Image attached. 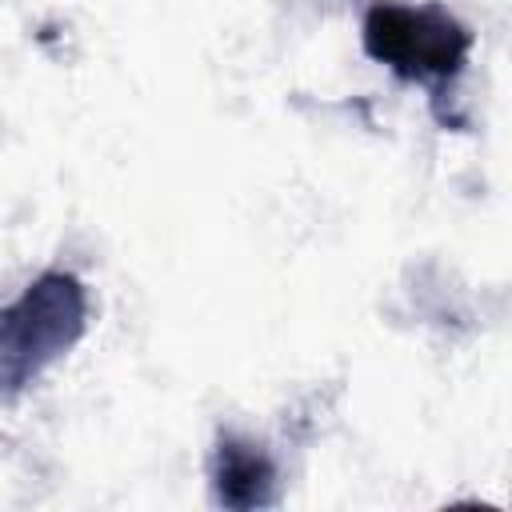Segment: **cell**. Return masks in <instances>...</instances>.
<instances>
[{
	"label": "cell",
	"instance_id": "1",
	"mask_svg": "<svg viewBox=\"0 0 512 512\" xmlns=\"http://www.w3.org/2000/svg\"><path fill=\"white\" fill-rule=\"evenodd\" d=\"M468 44L464 24L436 8L376 4L364 16L368 56L400 76H452L464 64Z\"/></svg>",
	"mask_w": 512,
	"mask_h": 512
},
{
	"label": "cell",
	"instance_id": "2",
	"mask_svg": "<svg viewBox=\"0 0 512 512\" xmlns=\"http://www.w3.org/2000/svg\"><path fill=\"white\" fill-rule=\"evenodd\" d=\"M216 492L232 508H252L272 500V464L260 448L224 440L216 460Z\"/></svg>",
	"mask_w": 512,
	"mask_h": 512
}]
</instances>
